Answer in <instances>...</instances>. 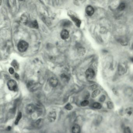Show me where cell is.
<instances>
[{
    "instance_id": "obj_1",
    "label": "cell",
    "mask_w": 133,
    "mask_h": 133,
    "mask_svg": "<svg viewBox=\"0 0 133 133\" xmlns=\"http://www.w3.org/2000/svg\"><path fill=\"white\" fill-rule=\"evenodd\" d=\"M29 47V44L28 43L25 41L22 40L18 44V49L20 52H23L27 51Z\"/></svg>"
},
{
    "instance_id": "obj_2",
    "label": "cell",
    "mask_w": 133,
    "mask_h": 133,
    "mask_svg": "<svg viewBox=\"0 0 133 133\" xmlns=\"http://www.w3.org/2000/svg\"><path fill=\"white\" fill-rule=\"evenodd\" d=\"M7 87L11 91H16L17 89V84L14 80H10L7 83Z\"/></svg>"
},
{
    "instance_id": "obj_3",
    "label": "cell",
    "mask_w": 133,
    "mask_h": 133,
    "mask_svg": "<svg viewBox=\"0 0 133 133\" xmlns=\"http://www.w3.org/2000/svg\"><path fill=\"white\" fill-rule=\"evenodd\" d=\"M95 74V71L91 68H88L86 72V76L89 79H91L93 78Z\"/></svg>"
},
{
    "instance_id": "obj_4",
    "label": "cell",
    "mask_w": 133,
    "mask_h": 133,
    "mask_svg": "<svg viewBox=\"0 0 133 133\" xmlns=\"http://www.w3.org/2000/svg\"><path fill=\"white\" fill-rule=\"evenodd\" d=\"M36 107L33 104H29L26 107V110L27 113L29 114L32 113L35 111Z\"/></svg>"
},
{
    "instance_id": "obj_5",
    "label": "cell",
    "mask_w": 133,
    "mask_h": 133,
    "mask_svg": "<svg viewBox=\"0 0 133 133\" xmlns=\"http://www.w3.org/2000/svg\"><path fill=\"white\" fill-rule=\"evenodd\" d=\"M49 84L52 87H56L58 84V79L54 77H51L50 79Z\"/></svg>"
},
{
    "instance_id": "obj_6",
    "label": "cell",
    "mask_w": 133,
    "mask_h": 133,
    "mask_svg": "<svg viewBox=\"0 0 133 133\" xmlns=\"http://www.w3.org/2000/svg\"><path fill=\"white\" fill-rule=\"evenodd\" d=\"M56 114L54 111H51L48 115V119L51 122H53L56 120Z\"/></svg>"
},
{
    "instance_id": "obj_7",
    "label": "cell",
    "mask_w": 133,
    "mask_h": 133,
    "mask_svg": "<svg viewBox=\"0 0 133 133\" xmlns=\"http://www.w3.org/2000/svg\"><path fill=\"white\" fill-rule=\"evenodd\" d=\"M94 12H95L94 9L91 6H88L86 8V13L89 16H91L93 15V14H94Z\"/></svg>"
},
{
    "instance_id": "obj_8",
    "label": "cell",
    "mask_w": 133,
    "mask_h": 133,
    "mask_svg": "<svg viewBox=\"0 0 133 133\" xmlns=\"http://www.w3.org/2000/svg\"><path fill=\"white\" fill-rule=\"evenodd\" d=\"M61 37L63 39H66L69 38V33L66 29L62 30L61 33Z\"/></svg>"
},
{
    "instance_id": "obj_9",
    "label": "cell",
    "mask_w": 133,
    "mask_h": 133,
    "mask_svg": "<svg viewBox=\"0 0 133 133\" xmlns=\"http://www.w3.org/2000/svg\"><path fill=\"white\" fill-rule=\"evenodd\" d=\"M70 16L71 18V19L73 20V22H74L76 26L78 27H80L81 23V21L79 20L76 17H75L74 15H70Z\"/></svg>"
},
{
    "instance_id": "obj_10",
    "label": "cell",
    "mask_w": 133,
    "mask_h": 133,
    "mask_svg": "<svg viewBox=\"0 0 133 133\" xmlns=\"http://www.w3.org/2000/svg\"><path fill=\"white\" fill-rule=\"evenodd\" d=\"M72 133H80L81 128L79 125L77 124L74 125L72 128Z\"/></svg>"
},
{
    "instance_id": "obj_11",
    "label": "cell",
    "mask_w": 133,
    "mask_h": 133,
    "mask_svg": "<svg viewBox=\"0 0 133 133\" xmlns=\"http://www.w3.org/2000/svg\"><path fill=\"white\" fill-rule=\"evenodd\" d=\"M125 114L128 116H130L133 114V108L128 107L125 110Z\"/></svg>"
},
{
    "instance_id": "obj_12",
    "label": "cell",
    "mask_w": 133,
    "mask_h": 133,
    "mask_svg": "<svg viewBox=\"0 0 133 133\" xmlns=\"http://www.w3.org/2000/svg\"><path fill=\"white\" fill-rule=\"evenodd\" d=\"M100 91L99 89H96L93 92L92 94V97L93 98H96L100 94Z\"/></svg>"
},
{
    "instance_id": "obj_13",
    "label": "cell",
    "mask_w": 133,
    "mask_h": 133,
    "mask_svg": "<svg viewBox=\"0 0 133 133\" xmlns=\"http://www.w3.org/2000/svg\"><path fill=\"white\" fill-rule=\"evenodd\" d=\"M93 107L94 108L98 109H101L102 107L101 104L99 103H98V102H96V103H93Z\"/></svg>"
},
{
    "instance_id": "obj_14",
    "label": "cell",
    "mask_w": 133,
    "mask_h": 133,
    "mask_svg": "<svg viewBox=\"0 0 133 133\" xmlns=\"http://www.w3.org/2000/svg\"><path fill=\"white\" fill-rule=\"evenodd\" d=\"M125 8V3L122 2L119 5L118 7V10L120 11L123 10Z\"/></svg>"
},
{
    "instance_id": "obj_15",
    "label": "cell",
    "mask_w": 133,
    "mask_h": 133,
    "mask_svg": "<svg viewBox=\"0 0 133 133\" xmlns=\"http://www.w3.org/2000/svg\"><path fill=\"white\" fill-rule=\"evenodd\" d=\"M22 117V113L20 112V113H19L18 115L17 119H16L15 121V125H17V124H18V123H19V122L20 121V120L21 119Z\"/></svg>"
},
{
    "instance_id": "obj_16",
    "label": "cell",
    "mask_w": 133,
    "mask_h": 133,
    "mask_svg": "<svg viewBox=\"0 0 133 133\" xmlns=\"http://www.w3.org/2000/svg\"><path fill=\"white\" fill-rule=\"evenodd\" d=\"M43 123V121L42 120H38L34 123V125L36 127H39V126H41Z\"/></svg>"
},
{
    "instance_id": "obj_17",
    "label": "cell",
    "mask_w": 133,
    "mask_h": 133,
    "mask_svg": "<svg viewBox=\"0 0 133 133\" xmlns=\"http://www.w3.org/2000/svg\"><path fill=\"white\" fill-rule=\"evenodd\" d=\"M107 107L109 109H112L114 108V106L113 102L112 101H108L107 103Z\"/></svg>"
},
{
    "instance_id": "obj_18",
    "label": "cell",
    "mask_w": 133,
    "mask_h": 133,
    "mask_svg": "<svg viewBox=\"0 0 133 133\" xmlns=\"http://www.w3.org/2000/svg\"><path fill=\"white\" fill-rule=\"evenodd\" d=\"M118 71L120 74H123L124 73V72H125V69L123 66H120L119 67Z\"/></svg>"
},
{
    "instance_id": "obj_19",
    "label": "cell",
    "mask_w": 133,
    "mask_h": 133,
    "mask_svg": "<svg viewBox=\"0 0 133 133\" xmlns=\"http://www.w3.org/2000/svg\"><path fill=\"white\" fill-rule=\"evenodd\" d=\"M89 104V101L87 100H84L82 101L81 105L82 106L85 107L88 105Z\"/></svg>"
},
{
    "instance_id": "obj_20",
    "label": "cell",
    "mask_w": 133,
    "mask_h": 133,
    "mask_svg": "<svg viewBox=\"0 0 133 133\" xmlns=\"http://www.w3.org/2000/svg\"><path fill=\"white\" fill-rule=\"evenodd\" d=\"M32 25L34 28L36 29H38V24L37 21L35 20L32 22Z\"/></svg>"
},
{
    "instance_id": "obj_21",
    "label": "cell",
    "mask_w": 133,
    "mask_h": 133,
    "mask_svg": "<svg viewBox=\"0 0 133 133\" xmlns=\"http://www.w3.org/2000/svg\"><path fill=\"white\" fill-rule=\"evenodd\" d=\"M65 108L68 110H70L72 109L73 107L70 103H68L65 106Z\"/></svg>"
},
{
    "instance_id": "obj_22",
    "label": "cell",
    "mask_w": 133,
    "mask_h": 133,
    "mask_svg": "<svg viewBox=\"0 0 133 133\" xmlns=\"http://www.w3.org/2000/svg\"><path fill=\"white\" fill-rule=\"evenodd\" d=\"M131 130L129 127H126L124 128L123 133H131Z\"/></svg>"
},
{
    "instance_id": "obj_23",
    "label": "cell",
    "mask_w": 133,
    "mask_h": 133,
    "mask_svg": "<svg viewBox=\"0 0 133 133\" xmlns=\"http://www.w3.org/2000/svg\"><path fill=\"white\" fill-rule=\"evenodd\" d=\"M12 64L13 66L16 69H18L19 68V64H18L16 62V61H14L13 62H12Z\"/></svg>"
},
{
    "instance_id": "obj_24",
    "label": "cell",
    "mask_w": 133,
    "mask_h": 133,
    "mask_svg": "<svg viewBox=\"0 0 133 133\" xmlns=\"http://www.w3.org/2000/svg\"><path fill=\"white\" fill-rule=\"evenodd\" d=\"M90 89L91 90H95L97 88V86L96 85H93L92 86H91L89 87Z\"/></svg>"
},
{
    "instance_id": "obj_25",
    "label": "cell",
    "mask_w": 133,
    "mask_h": 133,
    "mask_svg": "<svg viewBox=\"0 0 133 133\" xmlns=\"http://www.w3.org/2000/svg\"><path fill=\"white\" fill-rule=\"evenodd\" d=\"M105 98H106V97H105V95H102L99 99V101H101V102H103L105 100Z\"/></svg>"
},
{
    "instance_id": "obj_26",
    "label": "cell",
    "mask_w": 133,
    "mask_h": 133,
    "mask_svg": "<svg viewBox=\"0 0 133 133\" xmlns=\"http://www.w3.org/2000/svg\"><path fill=\"white\" fill-rule=\"evenodd\" d=\"M9 71L11 74H13L14 73V70L12 68H10L9 70Z\"/></svg>"
},
{
    "instance_id": "obj_27",
    "label": "cell",
    "mask_w": 133,
    "mask_h": 133,
    "mask_svg": "<svg viewBox=\"0 0 133 133\" xmlns=\"http://www.w3.org/2000/svg\"><path fill=\"white\" fill-rule=\"evenodd\" d=\"M70 22H64V24H63V25L65 27L68 26L70 25Z\"/></svg>"
},
{
    "instance_id": "obj_28",
    "label": "cell",
    "mask_w": 133,
    "mask_h": 133,
    "mask_svg": "<svg viewBox=\"0 0 133 133\" xmlns=\"http://www.w3.org/2000/svg\"><path fill=\"white\" fill-rule=\"evenodd\" d=\"M15 77L16 78H17V79H19V75H18V74H17V73H16L15 75Z\"/></svg>"
},
{
    "instance_id": "obj_29",
    "label": "cell",
    "mask_w": 133,
    "mask_h": 133,
    "mask_svg": "<svg viewBox=\"0 0 133 133\" xmlns=\"http://www.w3.org/2000/svg\"><path fill=\"white\" fill-rule=\"evenodd\" d=\"M130 60H131V61L133 63V57H132V58H131Z\"/></svg>"
},
{
    "instance_id": "obj_30",
    "label": "cell",
    "mask_w": 133,
    "mask_h": 133,
    "mask_svg": "<svg viewBox=\"0 0 133 133\" xmlns=\"http://www.w3.org/2000/svg\"><path fill=\"white\" fill-rule=\"evenodd\" d=\"M11 129V128L10 127H8V129L9 130H10Z\"/></svg>"
},
{
    "instance_id": "obj_31",
    "label": "cell",
    "mask_w": 133,
    "mask_h": 133,
    "mask_svg": "<svg viewBox=\"0 0 133 133\" xmlns=\"http://www.w3.org/2000/svg\"></svg>"
}]
</instances>
